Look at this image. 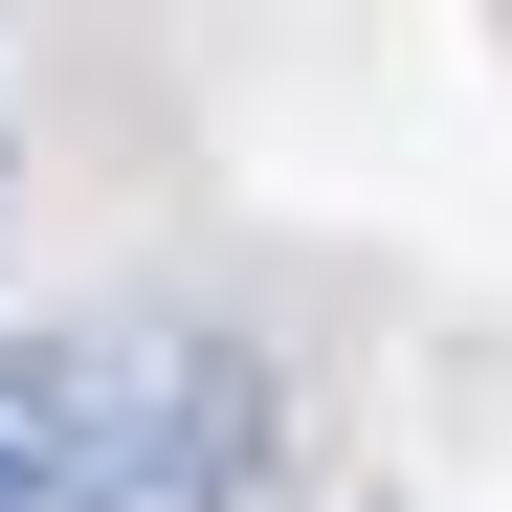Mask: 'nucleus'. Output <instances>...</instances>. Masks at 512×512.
Instances as JSON below:
<instances>
[{
    "label": "nucleus",
    "mask_w": 512,
    "mask_h": 512,
    "mask_svg": "<svg viewBox=\"0 0 512 512\" xmlns=\"http://www.w3.org/2000/svg\"><path fill=\"white\" fill-rule=\"evenodd\" d=\"M290 468V379L223 312H112L90 334V512H245Z\"/></svg>",
    "instance_id": "nucleus-1"
},
{
    "label": "nucleus",
    "mask_w": 512,
    "mask_h": 512,
    "mask_svg": "<svg viewBox=\"0 0 512 512\" xmlns=\"http://www.w3.org/2000/svg\"><path fill=\"white\" fill-rule=\"evenodd\" d=\"M0 512H90V334H0Z\"/></svg>",
    "instance_id": "nucleus-2"
}]
</instances>
